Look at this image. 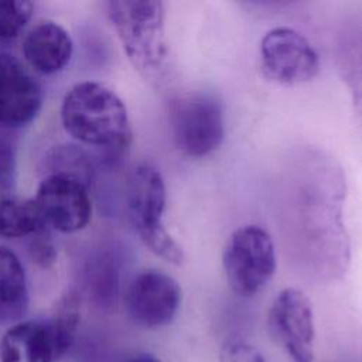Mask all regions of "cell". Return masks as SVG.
<instances>
[{
    "mask_svg": "<svg viewBox=\"0 0 362 362\" xmlns=\"http://www.w3.org/2000/svg\"><path fill=\"white\" fill-rule=\"evenodd\" d=\"M61 123L75 140L103 148L110 161L122 157L130 141L123 100L107 86L83 81L71 86L61 103Z\"/></svg>",
    "mask_w": 362,
    "mask_h": 362,
    "instance_id": "6da1fadb",
    "label": "cell"
},
{
    "mask_svg": "<svg viewBox=\"0 0 362 362\" xmlns=\"http://www.w3.org/2000/svg\"><path fill=\"white\" fill-rule=\"evenodd\" d=\"M109 20L134 69L148 82L163 83L170 72L164 6L156 0L107 3Z\"/></svg>",
    "mask_w": 362,
    "mask_h": 362,
    "instance_id": "7a4b0ae2",
    "label": "cell"
},
{
    "mask_svg": "<svg viewBox=\"0 0 362 362\" xmlns=\"http://www.w3.org/2000/svg\"><path fill=\"white\" fill-rule=\"evenodd\" d=\"M165 205L167 189L160 171L148 164L137 165L127 181L126 209L129 221L150 252L168 263L181 264L184 260L182 247L163 222Z\"/></svg>",
    "mask_w": 362,
    "mask_h": 362,
    "instance_id": "3957f363",
    "label": "cell"
},
{
    "mask_svg": "<svg viewBox=\"0 0 362 362\" xmlns=\"http://www.w3.org/2000/svg\"><path fill=\"white\" fill-rule=\"evenodd\" d=\"M222 266L232 291L245 298L255 297L276 273L277 257L272 236L257 225L238 228L225 245Z\"/></svg>",
    "mask_w": 362,
    "mask_h": 362,
    "instance_id": "277c9868",
    "label": "cell"
},
{
    "mask_svg": "<svg viewBox=\"0 0 362 362\" xmlns=\"http://www.w3.org/2000/svg\"><path fill=\"white\" fill-rule=\"evenodd\" d=\"M170 122L177 148L191 158L212 154L225 137L222 103L208 92H192L175 99Z\"/></svg>",
    "mask_w": 362,
    "mask_h": 362,
    "instance_id": "5b68a950",
    "label": "cell"
},
{
    "mask_svg": "<svg viewBox=\"0 0 362 362\" xmlns=\"http://www.w3.org/2000/svg\"><path fill=\"white\" fill-rule=\"evenodd\" d=\"M267 329L291 362L314 361V310L301 290L287 287L276 294L267 311Z\"/></svg>",
    "mask_w": 362,
    "mask_h": 362,
    "instance_id": "8992f818",
    "label": "cell"
},
{
    "mask_svg": "<svg viewBox=\"0 0 362 362\" xmlns=\"http://www.w3.org/2000/svg\"><path fill=\"white\" fill-rule=\"evenodd\" d=\"M259 54L264 76L279 85L310 82L320 71V58L313 44L291 27H274L264 33Z\"/></svg>",
    "mask_w": 362,
    "mask_h": 362,
    "instance_id": "52a82bcc",
    "label": "cell"
},
{
    "mask_svg": "<svg viewBox=\"0 0 362 362\" xmlns=\"http://www.w3.org/2000/svg\"><path fill=\"white\" fill-rule=\"evenodd\" d=\"M182 304L178 281L158 269H144L129 283L124 307L129 318L140 328L158 329L170 325Z\"/></svg>",
    "mask_w": 362,
    "mask_h": 362,
    "instance_id": "ba28073f",
    "label": "cell"
},
{
    "mask_svg": "<svg viewBox=\"0 0 362 362\" xmlns=\"http://www.w3.org/2000/svg\"><path fill=\"white\" fill-rule=\"evenodd\" d=\"M33 199L45 225L61 233L82 230L92 218L88 184L71 175L48 174Z\"/></svg>",
    "mask_w": 362,
    "mask_h": 362,
    "instance_id": "9c48e42d",
    "label": "cell"
},
{
    "mask_svg": "<svg viewBox=\"0 0 362 362\" xmlns=\"http://www.w3.org/2000/svg\"><path fill=\"white\" fill-rule=\"evenodd\" d=\"M41 105L38 82L16 57L0 52V124L24 126L38 115Z\"/></svg>",
    "mask_w": 362,
    "mask_h": 362,
    "instance_id": "30bf717a",
    "label": "cell"
},
{
    "mask_svg": "<svg viewBox=\"0 0 362 362\" xmlns=\"http://www.w3.org/2000/svg\"><path fill=\"white\" fill-rule=\"evenodd\" d=\"M21 51L24 59L34 71L52 75L69 64L74 42L69 33L61 24L42 20L27 31Z\"/></svg>",
    "mask_w": 362,
    "mask_h": 362,
    "instance_id": "8fae6325",
    "label": "cell"
},
{
    "mask_svg": "<svg viewBox=\"0 0 362 362\" xmlns=\"http://www.w3.org/2000/svg\"><path fill=\"white\" fill-rule=\"evenodd\" d=\"M59 358L47 320L18 321L0 341V362H55Z\"/></svg>",
    "mask_w": 362,
    "mask_h": 362,
    "instance_id": "7c38bea8",
    "label": "cell"
},
{
    "mask_svg": "<svg viewBox=\"0 0 362 362\" xmlns=\"http://www.w3.org/2000/svg\"><path fill=\"white\" fill-rule=\"evenodd\" d=\"M28 305V284L24 266L8 247L0 246V320L20 318Z\"/></svg>",
    "mask_w": 362,
    "mask_h": 362,
    "instance_id": "4fadbf2b",
    "label": "cell"
},
{
    "mask_svg": "<svg viewBox=\"0 0 362 362\" xmlns=\"http://www.w3.org/2000/svg\"><path fill=\"white\" fill-rule=\"evenodd\" d=\"M48 228L34 199L3 198L0 199V236L23 238L31 236Z\"/></svg>",
    "mask_w": 362,
    "mask_h": 362,
    "instance_id": "5bb4252c",
    "label": "cell"
},
{
    "mask_svg": "<svg viewBox=\"0 0 362 362\" xmlns=\"http://www.w3.org/2000/svg\"><path fill=\"white\" fill-rule=\"evenodd\" d=\"M47 321L52 331L58 352L64 356L76 337L81 321V301L78 296L75 293L65 294Z\"/></svg>",
    "mask_w": 362,
    "mask_h": 362,
    "instance_id": "9a60e30c",
    "label": "cell"
},
{
    "mask_svg": "<svg viewBox=\"0 0 362 362\" xmlns=\"http://www.w3.org/2000/svg\"><path fill=\"white\" fill-rule=\"evenodd\" d=\"M34 4L25 0H0V41L16 38L33 16Z\"/></svg>",
    "mask_w": 362,
    "mask_h": 362,
    "instance_id": "2e32d148",
    "label": "cell"
},
{
    "mask_svg": "<svg viewBox=\"0 0 362 362\" xmlns=\"http://www.w3.org/2000/svg\"><path fill=\"white\" fill-rule=\"evenodd\" d=\"M51 164L54 170L51 174L71 175L88 184L90 171L88 160L85 154L74 146L58 147L51 156Z\"/></svg>",
    "mask_w": 362,
    "mask_h": 362,
    "instance_id": "e0dca14e",
    "label": "cell"
},
{
    "mask_svg": "<svg viewBox=\"0 0 362 362\" xmlns=\"http://www.w3.org/2000/svg\"><path fill=\"white\" fill-rule=\"evenodd\" d=\"M219 362H267L263 354L250 342L240 338L225 341L219 349Z\"/></svg>",
    "mask_w": 362,
    "mask_h": 362,
    "instance_id": "ac0fdd59",
    "label": "cell"
},
{
    "mask_svg": "<svg viewBox=\"0 0 362 362\" xmlns=\"http://www.w3.org/2000/svg\"><path fill=\"white\" fill-rule=\"evenodd\" d=\"M28 252L31 259L42 267H48L55 262L57 247L51 239L48 228H44L30 236Z\"/></svg>",
    "mask_w": 362,
    "mask_h": 362,
    "instance_id": "d6986e66",
    "label": "cell"
},
{
    "mask_svg": "<svg viewBox=\"0 0 362 362\" xmlns=\"http://www.w3.org/2000/svg\"><path fill=\"white\" fill-rule=\"evenodd\" d=\"M126 362H161L156 355L150 352H137L126 359Z\"/></svg>",
    "mask_w": 362,
    "mask_h": 362,
    "instance_id": "ffe728a7",
    "label": "cell"
}]
</instances>
